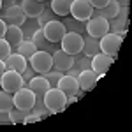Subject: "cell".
<instances>
[{"mask_svg":"<svg viewBox=\"0 0 132 132\" xmlns=\"http://www.w3.org/2000/svg\"><path fill=\"white\" fill-rule=\"evenodd\" d=\"M11 53H12V46L5 39H0V60L5 62V58L9 56Z\"/></svg>","mask_w":132,"mask_h":132,"instance_id":"cell-27","label":"cell"},{"mask_svg":"<svg viewBox=\"0 0 132 132\" xmlns=\"http://www.w3.org/2000/svg\"><path fill=\"white\" fill-rule=\"evenodd\" d=\"M41 120H42L41 114L32 113V114H27V120H25V123H34V122H41Z\"/></svg>","mask_w":132,"mask_h":132,"instance_id":"cell-30","label":"cell"},{"mask_svg":"<svg viewBox=\"0 0 132 132\" xmlns=\"http://www.w3.org/2000/svg\"><path fill=\"white\" fill-rule=\"evenodd\" d=\"M78 85H79V90L83 92H90L95 85H97V79L99 76L95 74L93 71H88V69H83L79 74H78Z\"/></svg>","mask_w":132,"mask_h":132,"instance_id":"cell-14","label":"cell"},{"mask_svg":"<svg viewBox=\"0 0 132 132\" xmlns=\"http://www.w3.org/2000/svg\"><path fill=\"white\" fill-rule=\"evenodd\" d=\"M5 30H7V23L0 18V39H4V35H5Z\"/></svg>","mask_w":132,"mask_h":132,"instance_id":"cell-33","label":"cell"},{"mask_svg":"<svg viewBox=\"0 0 132 132\" xmlns=\"http://www.w3.org/2000/svg\"><path fill=\"white\" fill-rule=\"evenodd\" d=\"M99 44H101V51L109 55L113 58H116L118 51H120V46H122V37L116 34V32H108L106 35H102L99 39Z\"/></svg>","mask_w":132,"mask_h":132,"instance_id":"cell-4","label":"cell"},{"mask_svg":"<svg viewBox=\"0 0 132 132\" xmlns=\"http://www.w3.org/2000/svg\"><path fill=\"white\" fill-rule=\"evenodd\" d=\"M4 39L9 42L12 48H16V46H20L21 42H23V30H21V27H16V25H7V30H5V35H4Z\"/></svg>","mask_w":132,"mask_h":132,"instance_id":"cell-17","label":"cell"},{"mask_svg":"<svg viewBox=\"0 0 132 132\" xmlns=\"http://www.w3.org/2000/svg\"><path fill=\"white\" fill-rule=\"evenodd\" d=\"M0 9H2V0H0Z\"/></svg>","mask_w":132,"mask_h":132,"instance_id":"cell-38","label":"cell"},{"mask_svg":"<svg viewBox=\"0 0 132 132\" xmlns=\"http://www.w3.org/2000/svg\"><path fill=\"white\" fill-rule=\"evenodd\" d=\"M86 32H88V35H92V37L101 39L102 35H106L108 32H111L109 21L104 20L99 14H95V12H92V18L88 20V23H86Z\"/></svg>","mask_w":132,"mask_h":132,"instance_id":"cell-5","label":"cell"},{"mask_svg":"<svg viewBox=\"0 0 132 132\" xmlns=\"http://www.w3.org/2000/svg\"><path fill=\"white\" fill-rule=\"evenodd\" d=\"M27 65H28V60L25 58V56H21L20 53H11L9 56L5 58V67L7 69H11V71H16V72H23L25 69H27Z\"/></svg>","mask_w":132,"mask_h":132,"instance_id":"cell-16","label":"cell"},{"mask_svg":"<svg viewBox=\"0 0 132 132\" xmlns=\"http://www.w3.org/2000/svg\"><path fill=\"white\" fill-rule=\"evenodd\" d=\"M27 114L28 111H21V109H11L9 111V118H11V123H14V125H21V123H25L27 120Z\"/></svg>","mask_w":132,"mask_h":132,"instance_id":"cell-24","label":"cell"},{"mask_svg":"<svg viewBox=\"0 0 132 132\" xmlns=\"http://www.w3.org/2000/svg\"><path fill=\"white\" fill-rule=\"evenodd\" d=\"M114 62V58L113 56H109V55H106V53H97L95 56H92V71L95 72L99 78H102L106 72H108V69L111 67V63Z\"/></svg>","mask_w":132,"mask_h":132,"instance_id":"cell-10","label":"cell"},{"mask_svg":"<svg viewBox=\"0 0 132 132\" xmlns=\"http://www.w3.org/2000/svg\"><path fill=\"white\" fill-rule=\"evenodd\" d=\"M78 101V97L76 95H67V104H72V102Z\"/></svg>","mask_w":132,"mask_h":132,"instance_id":"cell-36","label":"cell"},{"mask_svg":"<svg viewBox=\"0 0 132 132\" xmlns=\"http://www.w3.org/2000/svg\"><path fill=\"white\" fill-rule=\"evenodd\" d=\"M93 12L109 21V20H113V18H116V14L120 12V4H118L116 0H109L102 9H93Z\"/></svg>","mask_w":132,"mask_h":132,"instance_id":"cell-19","label":"cell"},{"mask_svg":"<svg viewBox=\"0 0 132 132\" xmlns=\"http://www.w3.org/2000/svg\"><path fill=\"white\" fill-rule=\"evenodd\" d=\"M32 42L37 46V50H44V44H50V42H46V37H44V34H42V28L34 32V35H32ZM46 51V50H44Z\"/></svg>","mask_w":132,"mask_h":132,"instance_id":"cell-25","label":"cell"},{"mask_svg":"<svg viewBox=\"0 0 132 132\" xmlns=\"http://www.w3.org/2000/svg\"><path fill=\"white\" fill-rule=\"evenodd\" d=\"M35 101H37L35 93L30 88H27V86L20 88V90L14 93V108H18L21 111H32Z\"/></svg>","mask_w":132,"mask_h":132,"instance_id":"cell-7","label":"cell"},{"mask_svg":"<svg viewBox=\"0 0 132 132\" xmlns=\"http://www.w3.org/2000/svg\"><path fill=\"white\" fill-rule=\"evenodd\" d=\"M7 71V67H5V62L4 60H0V78H2V74Z\"/></svg>","mask_w":132,"mask_h":132,"instance_id":"cell-35","label":"cell"},{"mask_svg":"<svg viewBox=\"0 0 132 132\" xmlns=\"http://www.w3.org/2000/svg\"><path fill=\"white\" fill-rule=\"evenodd\" d=\"M21 9L25 11L27 18H39V14L44 11V4L39 0H23Z\"/></svg>","mask_w":132,"mask_h":132,"instance_id":"cell-18","label":"cell"},{"mask_svg":"<svg viewBox=\"0 0 132 132\" xmlns=\"http://www.w3.org/2000/svg\"><path fill=\"white\" fill-rule=\"evenodd\" d=\"M85 51V56H95L97 53H101V44H99V39L88 35L86 39H83V50Z\"/></svg>","mask_w":132,"mask_h":132,"instance_id":"cell-20","label":"cell"},{"mask_svg":"<svg viewBox=\"0 0 132 132\" xmlns=\"http://www.w3.org/2000/svg\"><path fill=\"white\" fill-rule=\"evenodd\" d=\"M72 0H51V11L56 16H69Z\"/></svg>","mask_w":132,"mask_h":132,"instance_id":"cell-21","label":"cell"},{"mask_svg":"<svg viewBox=\"0 0 132 132\" xmlns=\"http://www.w3.org/2000/svg\"><path fill=\"white\" fill-rule=\"evenodd\" d=\"M27 88H30L34 93H35V97L37 99H42L44 95H46V92L50 90L51 86H50V83H48V79L44 78V76H34L30 81H28V85H25Z\"/></svg>","mask_w":132,"mask_h":132,"instance_id":"cell-13","label":"cell"},{"mask_svg":"<svg viewBox=\"0 0 132 132\" xmlns=\"http://www.w3.org/2000/svg\"><path fill=\"white\" fill-rule=\"evenodd\" d=\"M42 34L46 37V41L50 42H60L62 37L67 34V28L62 21H56V20H51L48 21L44 27H42Z\"/></svg>","mask_w":132,"mask_h":132,"instance_id":"cell-8","label":"cell"},{"mask_svg":"<svg viewBox=\"0 0 132 132\" xmlns=\"http://www.w3.org/2000/svg\"><path fill=\"white\" fill-rule=\"evenodd\" d=\"M21 76H23V81L28 83L32 78H34V71H30V69H25V71L21 72Z\"/></svg>","mask_w":132,"mask_h":132,"instance_id":"cell-31","label":"cell"},{"mask_svg":"<svg viewBox=\"0 0 132 132\" xmlns=\"http://www.w3.org/2000/svg\"><path fill=\"white\" fill-rule=\"evenodd\" d=\"M39 2H42V0H39Z\"/></svg>","mask_w":132,"mask_h":132,"instance_id":"cell-39","label":"cell"},{"mask_svg":"<svg viewBox=\"0 0 132 132\" xmlns=\"http://www.w3.org/2000/svg\"><path fill=\"white\" fill-rule=\"evenodd\" d=\"M11 5H14V0H2V7H11Z\"/></svg>","mask_w":132,"mask_h":132,"instance_id":"cell-34","label":"cell"},{"mask_svg":"<svg viewBox=\"0 0 132 132\" xmlns=\"http://www.w3.org/2000/svg\"><path fill=\"white\" fill-rule=\"evenodd\" d=\"M0 85H2V90H5V92H9V93L14 95V93L20 90V88H23L27 83L23 81V76H21L20 72L7 69V71L2 74V78H0Z\"/></svg>","mask_w":132,"mask_h":132,"instance_id":"cell-3","label":"cell"},{"mask_svg":"<svg viewBox=\"0 0 132 132\" xmlns=\"http://www.w3.org/2000/svg\"><path fill=\"white\" fill-rule=\"evenodd\" d=\"M14 108V95L9 92H0V111H11Z\"/></svg>","mask_w":132,"mask_h":132,"instance_id":"cell-23","label":"cell"},{"mask_svg":"<svg viewBox=\"0 0 132 132\" xmlns=\"http://www.w3.org/2000/svg\"><path fill=\"white\" fill-rule=\"evenodd\" d=\"M93 7L90 5L88 0H72L71 4V14L76 21H88L92 18Z\"/></svg>","mask_w":132,"mask_h":132,"instance_id":"cell-9","label":"cell"},{"mask_svg":"<svg viewBox=\"0 0 132 132\" xmlns=\"http://www.w3.org/2000/svg\"><path fill=\"white\" fill-rule=\"evenodd\" d=\"M28 62H30L34 72L46 74V72H50L51 67H53V55H50L48 51H44V50H37L30 58H28Z\"/></svg>","mask_w":132,"mask_h":132,"instance_id":"cell-2","label":"cell"},{"mask_svg":"<svg viewBox=\"0 0 132 132\" xmlns=\"http://www.w3.org/2000/svg\"><path fill=\"white\" fill-rule=\"evenodd\" d=\"M51 20H55V18H53V14H50L48 11H42L41 14H39V18H37V21H39V27H41V28L46 25V23H48V21H51Z\"/></svg>","mask_w":132,"mask_h":132,"instance_id":"cell-28","label":"cell"},{"mask_svg":"<svg viewBox=\"0 0 132 132\" xmlns=\"http://www.w3.org/2000/svg\"><path fill=\"white\" fill-rule=\"evenodd\" d=\"M56 88H60L65 95H76L79 92V85H78V79L72 76V74H67V76H62Z\"/></svg>","mask_w":132,"mask_h":132,"instance_id":"cell-15","label":"cell"},{"mask_svg":"<svg viewBox=\"0 0 132 132\" xmlns=\"http://www.w3.org/2000/svg\"><path fill=\"white\" fill-rule=\"evenodd\" d=\"M42 101H44V106L50 109L51 113H60L65 109V106H67V95L60 90V88H50V90L46 92V95L42 97Z\"/></svg>","mask_w":132,"mask_h":132,"instance_id":"cell-1","label":"cell"},{"mask_svg":"<svg viewBox=\"0 0 132 132\" xmlns=\"http://www.w3.org/2000/svg\"><path fill=\"white\" fill-rule=\"evenodd\" d=\"M116 2L120 4V7H122V5H125V7H129V0H116Z\"/></svg>","mask_w":132,"mask_h":132,"instance_id":"cell-37","label":"cell"},{"mask_svg":"<svg viewBox=\"0 0 132 132\" xmlns=\"http://www.w3.org/2000/svg\"><path fill=\"white\" fill-rule=\"evenodd\" d=\"M4 21H7L9 25H16V27H23L25 25V21H27V14H25V11L21 9V5H11L7 9L4 11Z\"/></svg>","mask_w":132,"mask_h":132,"instance_id":"cell-11","label":"cell"},{"mask_svg":"<svg viewBox=\"0 0 132 132\" xmlns=\"http://www.w3.org/2000/svg\"><path fill=\"white\" fill-rule=\"evenodd\" d=\"M0 123H4V125H7V123H11L9 111H0Z\"/></svg>","mask_w":132,"mask_h":132,"instance_id":"cell-32","label":"cell"},{"mask_svg":"<svg viewBox=\"0 0 132 132\" xmlns=\"http://www.w3.org/2000/svg\"><path fill=\"white\" fill-rule=\"evenodd\" d=\"M35 51H37V46L32 42V39H23V42H21L20 46H16V53H20L21 56H25L27 60L30 58Z\"/></svg>","mask_w":132,"mask_h":132,"instance_id":"cell-22","label":"cell"},{"mask_svg":"<svg viewBox=\"0 0 132 132\" xmlns=\"http://www.w3.org/2000/svg\"><path fill=\"white\" fill-rule=\"evenodd\" d=\"M74 65V56L65 53L63 50H56L53 53V67L56 71H62V72H67L72 69Z\"/></svg>","mask_w":132,"mask_h":132,"instance_id":"cell-12","label":"cell"},{"mask_svg":"<svg viewBox=\"0 0 132 132\" xmlns=\"http://www.w3.org/2000/svg\"><path fill=\"white\" fill-rule=\"evenodd\" d=\"M42 76L48 79V83H50L51 88H55V86L58 85V81H60V78L63 76V74H62V71H56V69H55V71H50V72H46V74H42Z\"/></svg>","mask_w":132,"mask_h":132,"instance_id":"cell-26","label":"cell"},{"mask_svg":"<svg viewBox=\"0 0 132 132\" xmlns=\"http://www.w3.org/2000/svg\"><path fill=\"white\" fill-rule=\"evenodd\" d=\"M88 2H90V5L93 7V9H102L109 0H88Z\"/></svg>","mask_w":132,"mask_h":132,"instance_id":"cell-29","label":"cell"},{"mask_svg":"<svg viewBox=\"0 0 132 132\" xmlns=\"http://www.w3.org/2000/svg\"><path fill=\"white\" fill-rule=\"evenodd\" d=\"M62 50L65 51V53H69V55H78V53H81L83 50V37L81 34H78V32H67L63 37H62Z\"/></svg>","mask_w":132,"mask_h":132,"instance_id":"cell-6","label":"cell"}]
</instances>
